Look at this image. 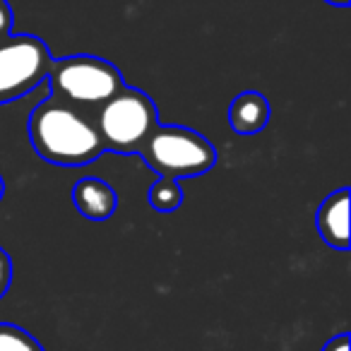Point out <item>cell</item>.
I'll use <instances>...</instances> for the list:
<instances>
[{"label":"cell","instance_id":"obj_1","mask_svg":"<svg viewBox=\"0 0 351 351\" xmlns=\"http://www.w3.org/2000/svg\"><path fill=\"white\" fill-rule=\"evenodd\" d=\"M27 130L39 159L53 166H87L106 152L92 113L56 97L34 106Z\"/></svg>","mask_w":351,"mask_h":351},{"label":"cell","instance_id":"obj_2","mask_svg":"<svg viewBox=\"0 0 351 351\" xmlns=\"http://www.w3.org/2000/svg\"><path fill=\"white\" fill-rule=\"evenodd\" d=\"M46 80H49L51 97L87 113L92 108L97 111L128 84L123 73L111 60L89 53L53 58Z\"/></svg>","mask_w":351,"mask_h":351},{"label":"cell","instance_id":"obj_3","mask_svg":"<svg viewBox=\"0 0 351 351\" xmlns=\"http://www.w3.org/2000/svg\"><path fill=\"white\" fill-rule=\"evenodd\" d=\"M140 156L161 178L186 181L205 176L217 164V149L202 132L186 125H156Z\"/></svg>","mask_w":351,"mask_h":351},{"label":"cell","instance_id":"obj_4","mask_svg":"<svg viewBox=\"0 0 351 351\" xmlns=\"http://www.w3.org/2000/svg\"><path fill=\"white\" fill-rule=\"evenodd\" d=\"M104 149L116 154H140L149 132L159 125V108L147 92L125 87L92 113Z\"/></svg>","mask_w":351,"mask_h":351},{"label":"cell","instance_id":"obj_5","mask_svg":"<svg viewBox=\"0 0 351 351\" xmlns=\"http://www.w3.org/2000/svg\"><path fill=\"white\" fill-rule=\"evenodd\" d=\"M53 63L46 41L34 34H10L0 41V106L34 92Z\"/></svg>","mask_w":351,"mask_h":351},{"label":"cell","instance_id":"obj_6","mask_svg":"<svg viewBox=\"0 0 351 351\" xmlns=\"http://www.w3.org/2000/svg\"><path fill=\"white\" fill-rule=\"evenodd\" d=\"M315 226L320 239L335 250H349L351 234H349V188L330 193L317 207Z\"/></svg>","mask_w":351,"mask_h":351},{"label":"cell","instance_id":"obj_7","mask_svg":"<svg viewBox=\"0 0 351 351\" xmlns=\"http://www.w3.org/2000/svg\"><path fill=\"white\" fill-rule=\"evenodd\" d=\"M75 210L89 221H106L116 215L118 195L101 178H82L73 188Z\"/></svg>","mask_w":351,"mask_h":351},{"label":"cell","instance_id":"obj_8","mask_svg":"<svg viewBox=\"0 0 351 351\" xmlns=\"http://www.w3.org/2000/svg\"><path fill=\"white\" fill-rule=\"evenodd\" d=\"M269 116H272V106H269L267 97L255 92V89L241 92L229 106L231 130L245 137L263 132L269 123Z\"/></svg>","mask_w":351,"mask_h":351},{"label":"cell","instance_id":"obj_9","mask_svg":"<svg viewBox=\"0 0 351 351\" xmlns=\"http://www.w3.org/2000/svg\"><path fill=\"white\" fill-rule=\"evenodd\" d=\"M147 197H149V205L152 210L156 212H176L178 207L183 205V188H181V181H173V178H156L154 183H152L149 193H147Z\"/></svg>","mask_w":351,"mask_h":351},{"label":"cell","instance_id":"obj_10","mask_svg":"<svg viewBox=\"0 0 351 351\" xmlns=\"http://www.w3.org/2000/svg\"><path fill=\"white\" fill-rule=\"evenodd\" d=\"M0 351H46L44 344L25 327L0 322Z\"/></svg>","mask_w":351,"mask_h":351},{"label":"cell","instance_id":"obj_11","mask_svg":"<svg viewBox=\"0 0 351 351\" xmlns=\"http://www.w3.org/2000/svg\"><path fill=\"white\" fill-rule=\"evenodd\" d=\"M12 284V260L5 248H0V298L10 291Z\"/></svg>","mask_w":351,"mask_h":351},{"label":"cell","instance_id":"obj_12","mask_svg":"<svg viewBox=\"0 0 351 351\" xmlns=\"http://www.w3.org/2000/svg\"><path fill=\"white\" fill-rule=\"evenodd\" d=\"M12 25H15V15H12L10 3L0 0V41L12 34Z\"/></svg>","mask_w":351,"mask_h":351},{"label":"cell","instance_id":"obj_13","mask_svg":"<svg viewBox=\"0 0 351 351\" xmlns=\"http://www.w3.org/2000/svg\"><path fill=\"white\" fill-rule=\"evenodd\" d=\"M349 346H351L349 335H346V332H341V335L327 339L325 346H322V351H349Z\"/></svg>","mask_w":351,"mask_h":351},{"label":"cell","instance_id":"obj_14","mask_svg":"<svg viewBox=\"0 0 351 351\" xmlns=\"http://www.w3.org/2000/svg\"><path fill=\"white\" fill-rule=\"evenodd\" d=\"M325 3L335 8H349V0H325Z\"/></svg>","mask_w":351,"mask_h":351},{"label":"cell","instance_id":"obj_15","mask_svg":"<svg viewBox=\"0 0 351 351\" xmlns=\"http://www.w3.org/2000/svg\"><path fill=\"white\" fill-rule=\"evenodd\" d=\"M3 195H5V181H3V176H0V200H3Z\"/></svg>","mask_w":351,"mask_h":351}]
</instances>
